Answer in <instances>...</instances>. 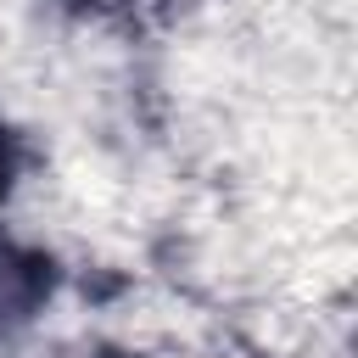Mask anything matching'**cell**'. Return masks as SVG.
Segmentation results:
<instances>
[{
  "label": "cell",
  "instance_id": "1",
  "mask_svg": "<svg viewBox=\"0 0 358 358\" xmlns=\"http://www.w3.org/2000/svg\"><path fill=\"white\" fill-rule=\"evenodd\" d=\"M22 308H28V268L11 252H0V324H11Z\"/></svg>",
  "mask_w": 358,
  "mask_h": 358
}]
</instances>
